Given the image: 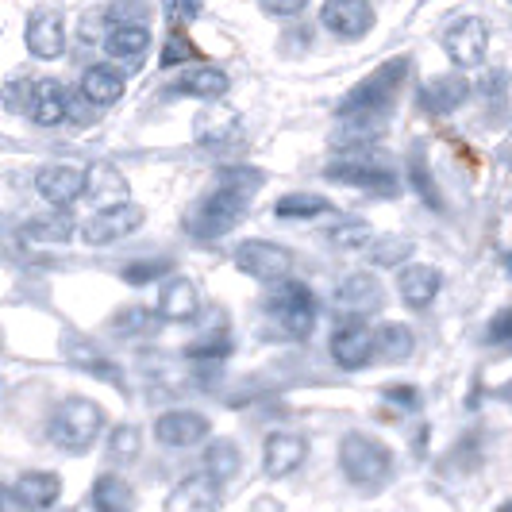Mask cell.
Listing matches in <instances>:
<instances>
[{
  "mask_svg": "<svg viewBox=\"0 0 512 512\" xmlns=\"http://www.w3.org/2000/svg\"><path fill=\"white\" fill-rule=\"evenodd\" d=\"M104 428V412L89 397H66L51 416V439L62 451H89Z\"/></svg>",
  "mask_w": 512,
  "mask_h": 512,
  "instance_id": "cell-1",
  "label": "cell"
},
{
  "mask_svg": "<svg viewBox=\"0 0 512 512\" xmlns=\"http://www.w3.org/2000/svg\"><path fill=\"white\" fill-rule=\"evenodd\" d=\"M405 74H409V58L385 62L382 70H374V74L366 77V81H359V85L339 101L335 116H339V120H347V116H382Z\"/></svg>",
  "mask_w": 512,
  "mask_h": 512,
  "instance_id": "cell-2",
  "label": "cell"
},
{
  "mask_svg": "<svg viewBox=\"0 0 512 512\" xmlns=\"http://www.w3.org/2000/svg\"><path fill=\"white\" fill-rule=\"evenodd\" d=\"M339 466H343L347 482L370 489V486H382L385 478L393 474V455L374 436H359L355 432V436H347L339 443Z\"/></svg>",
  "mask_w": 512,
  "mask_h": 512,
  "instance_id": "cell-3",
  "label": "cell"
},
{
  "mask_svg": "<svg viewBox=\"0 0 512 512\" xmlns=\"http://www.w3.org/2000/svg\"><path fill=\"white\" fill-rule=\"evenodd\" d=\"M243 208H247V197L243 193H231V189H216L205 205L189 216V235L193 239H220L228 235L239 220H243Z\"/></svg>",
  "mask_w": 512,
  "mask_h": 512,
  "instance_id": "cell-4",
  "label": "cell"
},
{
  "mask_svg": "<svg viewBox=\"0 0 512 512\" xmlns=\"http://www.w3.org/2000/svg\"><path fill=\"white\" fill-rule=\"evenodd\" d=\"M266 308L282 320L285 335H293V339H305V335L316 328V297H312V289L301 282H282Z\"/></svg>",
  "mask_w": 512,
  "mask_h": 512,
  "instance_id": "cell-5",
  "label": "cell"
},
{
  "mask_svg": "<svg viewBox=\"0 0 512 512\" xmlns=\"http://www.w3.org/2000/svg\"><path fill=\"white\" fill-rule=\"evenodd\" d=\"M147 224V208L139 205H116V208H97L93 220H85L81 228V239L89 247H108L116 239H128L135 231Z\"/></svg>",
  "mask_w": 512,
  "mask_h": 512,
  "instance_id": "cell-6",
  "label": "cell"
},
{
  "mask_svg": "<svg viewBox=\"0 0 512 512\" xmlns=\"http://www.w3.org/2000/svg\"><path fill=\"white\" fill-rule=\"evenodd\" d=\"M235 266L258 282H285V274L293 270V251H285L278 243H266V239H247L235 251Z\"/></svg>",
  "mask_w": 512,
  "mask_h": 512,
  "instance_id": "cell-7",
  "label": "cell"
},
{
  "mask_svg": "<svg viewBox=\"0 0 512 512\" xmlns=\"http://www.w3.org/2000/svg\"><path fill=\"white\" fill-rule=\"evenodd\" d=\"M443 51L455 66H482L489 51V24L478 16H462L443 31Z\"/></svg>",
  "mask_w": 512,
  "mask_h": 512,
  "instance_id": "cell-8",
  "label": "cell"
},
{
  "mask_svg": "<svg viewBox=\"0 0 512 512\" xmlns=\"http://www.w3.org/2000/svg\"><path fill=\"white\" fill-rule=\"evenodd\" d=\"M320 24L339 39H362L374 27V8L370 0H324Z\"/></svg>",
  "mask_w": 512,
  "mask_h": 512,
  "instance_id": "cell-9",
  "label": "cell"
},
{
  "mask_svg": "<svg viewBox=\"0 0 512 512\" xmlns=\"http://www.w3.org/2000/svg\"><path fill=\"white\" fill-rule=\"evenodd\" d=\"M328 181H343V185H355V189H374V193H397V178L393 170L382 162H366V158H343L332 162L324 170Z\"/></svg>",
  "mask_w": 512,
  "mask_h": 512,
  "instance_id": "cell-10",
  "label": "cell"
},
{
  "mask_svg": "<svg viewBox=\"0 0 512 512\" xmlns=\"http://www.w3.org/2000/svg\"><path fill=\"white\" fill-rule=\"evenodd\" d=\"M35 189H39V197L47 205L70 208L81 197V189H85V170H77V166H43L39 178H35Z\"/></svg>",
  "mask_w": 512,
  "mask_h": 512,
  "instance_id": "cell-11",
  "label": "cell"
},
{
  "mask_svg": "<svg viewBox=\"0 0 512 512\" xmlns=\"http://www.w3.org/2000/svg\"><path fill=\"white\" fill-rule=\"evenodd\" d=\"M27 51L43 62L51 58H62L66 51V27H62V16L51 12V8H39L31 12V24H27Z\"/></svg>",
  "mask_w": 512,
  "mask_h": 512,
  "instance_id": "cell-12",
  "label": "cell"
},
{
  "mask_svg": "<svg viewBox=\"0 0 512 512\" xmlns=\"http://www.w3.org/2000/svg\"><path fill=\"white\" fill-rule=\"evenodd\" d=\"M308 459V443L293 432H274V436L262 443V470L270 478H289L301 462Z\"/></svg>",
  "mask_w": 512,
  "mask_h": 512,
  "instance_id": "cell-13",
  "label": "cell"
},
{
  "mask_svg": "<svg viewBox=\"0 0 512 512\" xmlns=\"http://www.w3.org/2000/svg\"><path fill=\"white\" fill-rule=\"evenodd\" d=\"M335 301H339L343 312H351V316H370V312L382 308L385 289L374 274H347L339 282V289H335Z\"/></svg>",
  "mask_w": 512,
  "mask_h": 512,
  "instance_id": "cell-14",
  "label": "cell"
},
{
  "mask_svg": "<svg viewBox=\"0 0 512 512\" xmlns=\"http://www.w3.org/2000/svg\"><path fill=\"white\" fill-rule=\"evenodd\" d=\"M208 436V420L201 412H189V409H174L166 416H158L154 424V439L166 443V447H193Z\"/></svg>",
  "mask_w": 512,
  "mask_h": 512,
  "instance_id": "cell-15",
  "label": "cell"
},
{
  "mask_svg": "<svg viewBox=\"0 0 512 512\" xmlns=\"http://www.w3.org/2000/svg\"><path fill=\"white\" fill-rule=\"evenodd\" d=\"M216 505H220V482H212L208 474H193L166 497L162 512H216Z\"/></svg>",
  "mask_w": 512,
  "mask_h": 512,
  "instance_id": "cell-16",
  "label": "cell"
},
{
  "mask_svg": "<svg viewBox=\"0 0 512 512\" xmlns=\"http://www.w3.org/2000/svg\"><path fill=\"white\" fill-rule=\"evenodd\" d=\"M466 97H470V81H466V77L439 74L420 89V108L432 112V116H447V112H455Z\"/></svg>",
  "mask_w": 512,
  "mask_h": 512,
  "instance_id": "cell-17",
  "label": "cell"
},
{
  "mask_svg": "<svg viewBox=\"0 0 512 512\" xmlns=\"http://www.w3.org/2000/svg\"><path fill=\"white\" fill-rule=\"evenodd\" d=\"M66 359H70V366L81 370V374H93V378H101V382L124 389V370L108 359V355H101L93 343H81V339L70 335V339H66Z\"/></svg>",
  "mask_w": 512,
  "mask_h": 512,
  "instance_id": "cell-18",
  "label": "cell"
},
{
  "mask_svg": "<svg viewBox=\"0 0 512 512\" xmlns=\"http://www.w3.org/2000/svg\"><path fill=\"white\" fill-rule=\"evenodd\" d=\"M58 493H62V482H58V474H47V470H27V474H20L16 489H12V497L20 501V509H31V512L51 509L54 501H58Z\"/></svg>",
  "mask_w": 512,
  "mask_h": 512,
  "instance_id": "cell-19",
  "label": "cell"
},
{
  "mask_svg": "<svg viewBox=\"0 0 512 512\" xmlns=\"http://www.w3.org/2000/svg\"><path fill=\"white\" fill-rule=\"evenodd\" d=\"M439 285H443V274L436 266H405L397 278V293L409 308H428L436 301Z\"/></svg>",
  "mask_w": 512,
  "mask_h": 512,
  "instance_id": "cell-20",
  "label": "cell"
},
{
  "mask_svg": "<svg viewBox=\"0 0 512 512\" xmlns=\"http://www.w3.org/2000/svg\"><path fill=\"white\" fill-rule=\"evenodd\" d=\"M81 193H89L97 208H116V205H128V181L124 174L116 170V166H93V170H85V189Z\"/></svg>",
  "mask_w": 512,
  "mask_h": 512,
  "instance_id": "cell-21",
  "label": "cell"
},
{
  "mask_svg": "<svg viewBox=\"0 0 512 512\" xmlns=\"http://www.w3.org/2000/svg\"><path fill=\"white\" fill-rule=\"evenodd\" d=\"M332 359L343 366V370H362L366 362L374 359V332L362 328V324H351L332 339Z\"/></svg>",
  "mask_w": 512,
  "mask_h": 512,
  "instance_id": "cell-22",
  "label": "cell"
},
{
  "mask_svg": "<svg viewBox=\"0 0 512 512\" xmlns=\"http://www.w3.org/2000/svg\"><path fill=\"white\" fill-rule=\"evenodd\" d=\"M197 308H201V301H197V289H193L189 278H170L162 285V293H158V316L162 320H174V324L193 320Z\"/></svg>",
  "mask_w": 512,
  "mask_h": 512,
  "instance_id": "cell-23",
  "label": "cell"
},
{
  "mask_svg": "<svg viewBox=\"0 0 512 512\" xmlns=\"http://www.w3.org/2000/svg\"><path fill=\"white\" fill-rule=\"evenodd\" d=\"M66 89L58 81H35V97H31V120L39 128H58L66 120Z\"/></svg>",
  "mask_w": 512,
  "mask_h": 512,
  "instance_id": "cell-24",
  "label": "cell"
},
{
  "mask_svg": "<svg viewBox=\"0 0 512 512\" xmlns=\"http://www.w3.org/2000/svg\"><path fill=\"white\" fill-rule=\"evenodd\" d=\"M228 89H231L228 74L216 70V66H197V70H189V74L178 77V93H185V97H201V101H220Z\"/></svg>",
  "mask_w": 512,
  "mask_h": 512,
  "instance_id": "cell-25",
  "label": "cell"
},
{
  "mask_svg": "<svg viewBox=\"0 0 512 512\" xmlns=\"http://www.w3.org/2000/svg\"><path fill=\"white\" fill-rule=\"evenodd\" d=\"M81 97L89 104H116L124 97V77L112 66H93L81 77Z\"/></svg>",
  "mask_w": 512,
  "mask_h": 512,
  "instance_id": "cell-26",
  "label": "cell"
},
{
  "mask_svg": "<svg viewBox=\"0 0 512 512\" xmlns=\"http://www.w3.org/2000/svg\"><path fill=\"white\" fill-rule=\"evenodd\" d=\"M151 47V31L147 27H112L108 39H104V51L112 58H124L128 66H135Z\"/></svg>",
  "mask_w": 512,
  "mask_h": 512,
  "instance_id": "cell-27",
  "label": "cell"
},
{
  "mask_svg": "<svg viewBox=\"0 0 512 512\" xmlns=\"http://www.w3.org/2000/svg\"><path fill=\"white\" fill-rule=\"evenodd\" d=\"M135 509V493L124 478L101 474L93 486V512H131Z\"/></svg>",
  "mask_w": 512,
  "mask_h": 512,
  "instance_id": "cell-28",
  "label": "cell"
},
{
  "mask_svg": "<svg viewBox=\"0 0 512 512\" xmlns=\"http://www.w3.org/2000/svg\"><path fill=\"white\" fill-rule=\"evenodd\" d=\"M239 466H243V451L231 443V439H212L205 451V474L212 482H228L239 474Z\"/></svg>",
  "mask_w": 512,
  "mask_h": 512,
  "instance_id": "cell-29",
  "label": "cell"
},
{
  "mask_svg": "<svg viewBox=\"0 0 512 512\" xmlns=\"http://www.w3.org/2000/svg\"><path fill=\"white\" fill-rule=\"evenodd\" d=\"M324 212H332V205L320 193H285L274 205V216H282V220H316Z\"/></svg>",
  "mask_w": 512,
  "mask_h": 512,
  "instance_id": "cell-30",
  "label": "cell"
},
{
  "mask_svg": "<svg viewBox=\"0 0 512 512\" xmlns=\"http://www.w3.org/2000/svg\"><path fill=\"white\" fill-rule=\"evenodd\" d=\"M416 347V335L409 324H385L382 332L374 335V355H382L389 362H405Z\"/></svg>",
  "mask_w": 512,
  "mask_h": 512,
  "instance_id": "cell-31",
  "label": "cell"
},
{
  "mask_svg": "<svg viewBox=\"0 0 512 512\" xmlns=\"http://www.w3.org/2000/svg\"><path fill=\"white\" fill-rule=\"evenodd\" d=\"M382 131H385L382 116H347L339 135H335V143L339 147H370V143L382 139Z\"/></svg>",
  "mask_w": 512,
  "mask_h": 512,
  "instance_id": "cell-32",
  "label": "cell"
},
{
  "mask_svg": "<svg viewBox=\"0 0 512 512\" xmlns=\"http://www.w3.org/2000/svg\"><path fill=\"white\" fill-rule=\"evenodd\" d=\"M31 97H35V81H31L27 74L8 77V85L0 89V101H4V108H8V112H16V116L31 112Z\"/></svg>",
  "mask_w": 512,
  "mask_h": 512,
  "instance_id": "cell-33",
  "label": "cell"
},
{
  "mask_svg": "<svg viewBox=\"0 0 512 512\" xmlns=\"http://www.w3.org/2000/svg\"><path fill=\"white\" fill-rule=\"evenodd\" d=\"M201 139L220 147V143H231L239 139V116L231 112H216V116H201Z\"/></svg>",
  "mask_w": 512,
  "mask_h": 512,
  "instance_id": "cell-34",
  "label": "cell"
},
{
  "mask_svg": "<svg viewBox=\"0 0 512 512\" xmlns=\"http://www.w3.org/2000/svg\"><path fill=\"white\" fill-rule=\"evenodd\" d=\"M370 239H374V231H370L366 220H347V224H339V228L328 231V243L339 247V251H359Z\"/></svg>",
  "mask_w": 512,
  "mask_h": 512,
  "instance_id": "cell-35",
  "label": "cell"
},
{
  "mask_svg": "<svg viewBox=\"0 0 512 512\" xmlns=\"http://www.w3.org/2000/svg\"><path fill=\"white\" fill-rule=\"evenodd\" d=\"M231 355V339L224 332L208 335V339H197V343H189L185 347V359L193 362H220Z\"/></svg>",
  "mask_w": 512,
  "mask_h": 512,
  "instance_id": "cell-36",
  "label": "cell"
},
{
  "mask_svg": "<svg viewBox=\"0 0 512 512\" xmlns=\"http://www.w3.org/2000/svg\"><path fill=\"white\" fill-rule=\"evenodd\" d=\"M139 447H143V436H139V428L135 424H120L112 439H108V455L116 462H131L139 455Z\"/></svg>",
  "mask_w": 512,
  "mask_h": 512,
  "instance_id": "cell-37",
  "label": "cell"
},
{
  "mask_svg": "<svg viewBox=\"0 0 512 512\" xmlns=\"http://www.w3.org/2000/svg\"><path fill=\"white\" fill-rule=\"evenodd\" d=\"M20 239L24 243H66L70 239V224L66 220H35L20 228Z\"/></svg>",
  "mask_w": 512,
  "mask_h": 512,
  "instance_id": "cell-38",
  "label": "cell"
},
{
  "mask_svg": "<svg viewBox=\"0 0 512 512\" xmlns=\"http://www.w3.org/2000/svg\"><path fill=\"white\" fill-rule=\"evenodd\" d=\"M108 20L116 27H147L151 4H147V0H120V4L108 8Z\"/></svg>",
  "mask_w": 512,
  "mask_h": 512,
  "instance_id": "cell-39",
  "label": "cell"
},
{
  "mask_svg": "<svg viewBox=\"0 0 512 512\" xmlns=\"http://www.w3.org/2000/svg\"><path fill=\"white\" fill-rule=\"evenodd\" d=\"M409 174H412V189L428 201V208H436L439 212V208H443V197L436 193V185H432V170H428V162H424L420 154H412L409 158Z\"/></svg>",
  "mask_w": 512,
  "mask_h": 512,
  "instance_id": "cell-40",
  "label": "cell"
},
{
  "mask_svg": "<svg viewBox=\"0 0 512 512\" xmlns=\"http://www.w3.org/2000/svg\"><path fill=\"white\" fill-rule=\"evenodd\" d=\"M366 247H370V258L378 266H397V262H405L412 255L409 239H378V243H366Z\"/></svg>",
  "mask_w": 512,
  "mask_h": 512,
  "instance_id": "cell-41",
  "label": "cell"
},
{
  "mask_svg": "<svg viewBox=\"0 0 512 512\" xmlns=\"http://www.w3.org/2000/svg\"><path fill=\"white\" fill-rule=\"evenodd\" d=\"M162 274H170V262H131L128 270H124V282L151 285V282H158Z\"/></svg>",
  "mask_w": 512,
  "mask_h": 512,
  "instance_id": "cell-42",
  "label": "cell"
},
{
  "mask_svg": "<svg viewBox=\"0 0 512 512\" xmlns=\"http://www.w3.org/2000/svg\"><path fill=\"white\" fill-rule=\"evenodd\" d=\"M154 328V316L147 308H131L124 316H116V332H128V335H147Z\"/></svg>",
  "mask_w": 512,
  "mask_h": 512,
  "instance_id": "cell-43",
  "label": "cell"
},
{
  "mask_svg": "<svg viewBox=\"0 0 512 512\" xmlns=\"http://www.w3.org/2000/svg\"><path fill=\"white\" fill-rule=\"evenodd\" d=\"M509 335H512V308H501V312L493 316V324H489L486 339L501 347V343H509Z\"/></svg>",
  "mask_w": 512,
  "mask_h": 512,
  "instance_id": "cell-44",
  "label": "cell"
},
{
  "mask_svg": "<svg viewBox=\"0 0 512 512\" xmlns=\"http://www.w3.org/2000/svg\"><path fill=\"white\" fill-rule=\"evenodd\" d=\"M385 401H389V405H401V409H416V405H420V397H416L412 385H393V389H385Z\"/></svg>",
  "mask_w": 512,
  "mask_h": 512,
  "instance_id": "cell-45",
  "label": "cell"
},
{
  "mask_svg": "<svg viewBox=\"0 0 512 512\" xmlns=\"http://www.w3.org/2000/svg\"><path fill=\"white\" fill-rule=\"evenodd\" d=\"M270 16H297V12H305L308 0H258Z\"/></svg>",
  "mask_w": 512,
  "mask_h": 512,
  "instance_id": "cell-46",
  "label": "cell"
},
{
  "mask_svg": "<svg viewBox=\"0 0 512 512\" xmlns=\"http://www.w3.org/2000/svg\"><path fill=\"white\" fill-rule=\"evenodd\" d=\"M170 12H174V20H197L201 12H205V4L201 0H170Z\"/></svg>",
  "mask_w": 512,
  "mask_h": 512,
  "instance_id": "cell-47",
  "label": "cell"
},
{
  "mask_svg": "<svg viewBox=\"0 0 512 512\" xmlns=\"http://www.w3.org/2000/svg\"><path fill=\"white\" fill-rule=\"evenodd\" d=\"M181 54H185V43H170V47H166V54H162V66H174V62H185Z\"/></svg>",
  "mask_w": 512,
  "mask_h": 512,
  "instance_id": "cell-48",
  "label": "cell"
},
{
  "mask_svg": "<svg viewBox=\"0 0 512 512\" xmlns=\"http://www.w3.org/2000/svg\"><path fill=\"white\" fill-rule=\"evenodd\" d=\"M0 512H20V501H16L4 486H0Z\"/></svg>",
  "mask_w": 512,
  "mask_h": 512,
  "instance_id": "cell-49",
  "label": "cell"
},
{
  "mask_svg": "<svg viewBox=\"0 0 512 512\" xmlns=\"http://www.w3.org/2000/svg\"><path fill=\"white\" fill-rule=\"evenodd\" d=\"M251 512H285V509L278 505V501H274V497H258L255 509H251Z\"/></svg>",
  "mask_w": 512,
  "mask_h": 512,
  "instance_id": "cell-50",
  "label": "cell"
},
{
  "mask_svg": "<svg viewBox=\"0 0 512 512\" xmlns=\"http://www.w3.org/2000/svg\"><path fill=\"white\" fill-rule=\"evenodd\" d=\"M497 512H512V509H509V505H501V509H497Z\"/></svg>",
  "mask_w": 512,
  "mask_h": 512,
  "instance_id": "cell-51",
  "label": "cell"
}]
</instances>
